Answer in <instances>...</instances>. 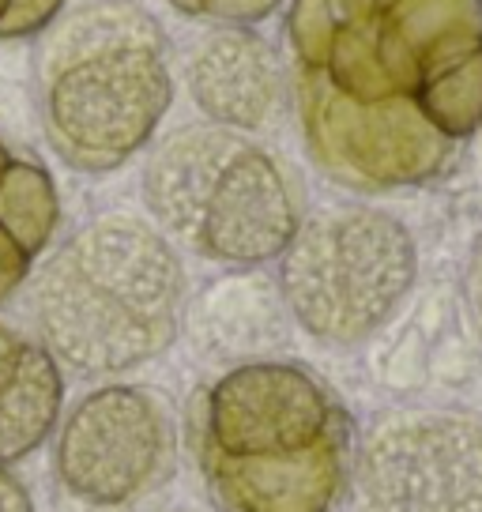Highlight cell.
I'll return each instance as SVG.
<instances>
[{
    "mask_svg": "<svg viewBox=\"0 0 482 512\" xmlns=\"http://www.w3.org/2000/svg\"><path fill=\"white\" fill-rule=\"evenodd\" d=\"M362 512H482V426L456 411H396L351 456Z\"/></svg>",
    "mask_w": 482,
    "mask_h": 512,
    "instance_id": "ba28073f",
    "label": "cell"
},
{
    "mask_svg": "<svg viewBox=\"0 0 482 512\" xmlns=\"http://www.w3.org/2000/svg\"><path fill=\"white\" fill-rule=\"evenodd\" d=\"M166 4L189 19L253 27V23L272 16V12H279V4H287V0H166Z\"/></svg>",
    "mask_w": 482,
    "mask_h": 512,
    "instance_id": "7c38bea8",
    "label": "cell"
},
{
    "mask_svg": "<svg viewBox=\"0 0 482 512\" xmlns=\"http://www.w3.org/2000/svg\"><path fill=\"white\" fill-rule=\"evenodd\" d=\"M185 87L208 125L257 132L283 113L287 76L268 38L253 27L215 23L185 57Z\"/></svg>",
    "mask_w": 482,
    "mask_h": 512,
    "instance_id": "9c48e42d",
    "label": "cell"
},
{
    "mask_svg": "<svg viewBox=\"0 0 482 512\" xmlns=\"http://www.w3.org/2000/svg\"><path fill=\"white\" fill-rule=\"evenodd\" d=\"M53 471L87 509H125L174 471V422L166 403L136 384L91 388L57 422Z\"/></svg>",
    "mask_w": 482,
    "mask_h": 512,
    "instance_id": "52a82bcc",
    "label": "cell"
},
{
    "mask_svg": "<svg viewBox=\"0 0 482 512\" xmlns=\"http://www.w3.org/2000/svg\"><path fill=\"white\" fill-rule=\"evenodd\" d=\"M309 159L354 192L430 185L482 128V0H290Z\"/></svg>",
    "mask_w": 482,
    "mask_h": 512,
    "instance_id": "6da1fadb",
    "label": "cell"
},
{
    "mask_svg": "<svg viewBox=\"0 0 482 512\" xmlns=\"http://www.w3.org/2000/svg\"><path fill=\"white\" fill-rule=\"evenodd\" d=\"M68 0H12L8 12L0 19V38L16 42V38H38L46 34L57 19L65 16Z\"/></svg>",
    "mask_w": 482,
    "mask_h": 512,
    "instance_id": "4fadbf2b",
    "label": "cell"
},
{
    "mask_svg": "<svg viewBox=\"0 0 482 512\" xmlns=\"http://www.w3.org/2000/svg\"><path fill=\"white\" fill-rule=\"evenodd\" d=\"M189 445L219 512H336L351 486V415L298 362L219 373L193 403Z\"/></svg>",
    "mask_w": 482,
    "mask_h": 512,
    "instance_id": "7a4b0ae2",
    "label": "cell"
},
{
    "mask_svg": "<svg viewBox=\"0 0 482 512\" xmlns=\"http://www.w3.org/2000/svg\"><path fill=\"white\" fill-rule=\"evenodd\" d=\"M0 512H34V501L27 494V486L8 471L0 467Z\"/></svg>",
    "mask_w": 482,
    "mask_h": 512,
    "instance_id": "9a60e30c",
    "label": "cell"
},
{
    "mask_svg": "<svg viewBox=\"0 0 482 512\" xmlns=\"http://www.w3.org/2000/svg\"><path fill=\"white\" fill-rule=\"evenodd\" d=\"M8 4H12V0H0V19H4V12H8Z\"/></svg>",
    "mask_w": 482,
    "mask_h": 512,
    "instance_id": "e0dca14e",
    "label": "cell"
},
{
    "mask_svg": "<svg viewBox=\"0 0 482 512\" xmlns=\"http://www.w3.org/2000/svg\"><path fill=\"white\" fill-rule=\"evenodd\" d=\"M16 159H19L16 151H12V147H8L4 140H0V181H4V174L12 170V162H16Z\"/></svg>",
    "mask_w": 482,
    "mask_h": 512,
    "instance_id": "2e32d148",
    "label": "cell"
},
{
    "mask_svg": "<svg viewBox=\"0 0 482 512\" xmlns=\"http://www.w3.org/2000/svg\"><path fill=\"white\" fill-rule=\"evenodd\" d=\"M464 294H467V309H471V320H475V332L482 336V234L475 238L471 253H467Z\"/></svg>",
    "mask_w": 482,
    "mask_h": 512,
    "instance_id": "5bb4252c",
    "label": "cell"
},
{
    "mask_svg": "<svg viewBox=\"0 0 482 512\" xmlns=\"http://www.w3.org/2000/svg\"><path fill=\"white\" fill-rule=\"evenodd\" d=\"M61 226V196L46 166L19 155L0 181V305L34 272Z\"/></svg>",
    "mask_w": 482,
    "mask_h": 512,
    "instance_id": "8fae6325",
    "label": "cell"
},
{
    "mask_svg": "<svg viewBox=\"0 0 482 512\" xmlns=\"http://www.w3.org/2000/svg\"><path fill=\"white\" fill-rule=\"evenodd\" d=\"M415 279V234L370 204H339L302 219L279 256V294L290 317L324 347H358L377 336Z\"/></svg>",
    "mask_w": 482,
    "mask_h": 512,
    "instance_id": "8992f818",
    "label": "cell"
},
{
    "mask_svg": "<svg viewBox=\"0 0 482 512\" xmlns=\"http://www.w3.org/2000/svg\"><path fill=\"white\" fill-rule=\"evenodd\" d=\"M174 106L159 19L136 0H95L61 16L38 49V113L49 147L80 174L140 155Z\"/></svg>",
    "mask_w": 482,
    "mask_h": 512,
    "instance_id": "277c9868",
    "label": "cell"
},
{
    "mask_svg": "<svg viewBox=\"0 0 482 512\" xmlns=\"http://www.w3.org/2000/svg\"><path fill=\"white\" fill-rule=\"evenodd\" d=\"M144 204L170 245L223 268L272 264L302 226V192L287 166L219 125H185L155 144Z\"/></svg>",
    "mask_w": 482,
    "mask_h": 512,
    "instance_id": "5b68a950",
    "label": "cell"
},
{
    "mask_svg": "<svg viewBox=\"0 0 482 512\" xmlns=\"http://www.w3.org/2000/svg\"><path fill=\"white\" fill-rule=\"evenodd\" d=\"M65 411V369L19 328L0 320V467L27 460Z\"/></svg>",
    "mask_w": 482,
    "mask_h": 512,
    "instance_id": "30bf717a",
    "label": "cell"
},
{
    "mask_svg": "<svg viewBox=\"0 0 482 512\" xmlns=\"http://www.w3.org/2000/svg\"><path fill=\"white\" fill-rule=\"evenodd\" d=\"M185 268L159 226L102 215L68 234L34 279V328L76 377H121L174 347Z\"/></svg>",
    "mask_w": 482,
    "mask_h": 512,
    "instance_id": "3957f363",
    "label": "cell"
},
{
    "mask_svg": "<svg viewBox=\"0 0 482 512\" xmlns=\"http://www.w3.org/2000/svg\"><path fill=\"white\" fill-rule=\"evenodd\" d=\"M479 136H482V128H479Z\"/></svg>",
    "mask_w": 482,
    "mask_h": 512,
    "instance_id": "ac0fdd59",
    "label": "cell"
}]
</instances>
